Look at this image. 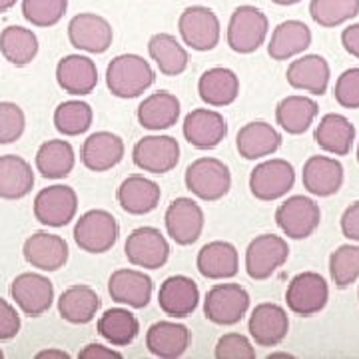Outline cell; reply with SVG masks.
Instances as JSON below:
<instances>
[{"instance_id":"6da1fadb","label":"cell","mask_w":359,"mask_h":359,"mask_svg":"<svg viewBox=\"0 0 359 359\" xmlns=\"http://www.w3.org/2000/svg\"><path fill=\"white\" fill-rule=\"evenodd\" d=\"M154 68L138 54H120L106 68V86L116 98H138L154 84Z\"/></svg>"},{"instance_id":"7a4b0ae2","label":"cell","mask_w":359,"mask_h":359,"mask_svg":"<svg viewBox=\"0 0 359 359\" xmlns=\"http://www.w3.org/2000/svg\"><path fill=\"white\" fill-rule=\"evenodd\" d=\"M186 188L204 202H218L231 188L230 168L218 158H198L184 174Z\"/></svg>"},{"instance_id":"3957f363","label":"cell","mask_w":359,"mask_h":359,"mask_svg":"<svg viewBox=\"0 0 359 359\" xmlns=\"http://www.w3.org/2000/svg\"><path fill=\"white\" fill-rule=\"evenodd\" d=\"M268 30V16L252 4H242L230 16L226 34L228 46L238 54H252L266 42Z\"/></svg>"},{"instance_id":"277c9868","label":"cell","mask_w":359,"mask_h":359,"mask_svg":"<svg viewBox=\"0 0 359 359\" xmlns=\"http://www.w3.org/2000/svg\"><path fill=\"white\" fill-rule=\"evenodd\" d=\"M74 242L86 254H106L112 250L120 236V226L106 210H88L76 219Z\"/></svg>"},{"instance_id":"5b68a950","label":"cell","mask_w":359,"mask_h":359,"mask_svg":"<svg viewBox=\"0 0 359 359\" xmlns=\"http://www.w3.org/2000/svg\"><path fill=\"white\" fill-rule=\"evenodd\" d=\"M250 309V294L240 283H216L208 290L204 316L216 325H236Z\"/></svg>"},{"instance_id":"8992f818","label":"cell","mask_w":359,"mask_h":359,"mask_svg":"<svg viewBox=\"0 0 359 359\" xmlns=\"http://www.w3.org/2000/svg\"><path fill=\"white\" fill-rule=\"evenodd\" d=\"M34 218L46 228H65L76 218L78 194L65 184L42 188L34 198Z\"/></svg>"},{"instance_id":"52a82bcc","label":"cell","mask_w":359,"mask_h":359,"mask_svg":"<svg viewBox=\"0 0 359 359\" xmlns=\"http://www.w3.org/2000/svg\"><path fill=\"white\" fill-rule=\"evenodd\" d=\"M180 36L192 50H214L219 44L222 26L216 13L208 6H190L180 14Z\"/></svg>"},{"instance_id":"ba28073f","label":"cell","mask_w":359,"mask_h":359,"mask_svg":"<svg viewBox=\"0 0 359 359\" xmlns=\"http://www.w3.org/2000/svg\"><path fill=\"white\" fill-rule=\"evenodd\" d=\"M294 166L282 158L266 160L257 164L250 174V192L262 202H273L287 196V192L294 188Z\"/></svg>"},{"instance_id":"9c48e42d","label":"cell","mask_w":359,"mask_h":359,"mask_svg":"<svg viewBox=\"0 0 359 359\" xmlns=\"http://www.w3.org/2000/svg\"><path fill=\"white\" fill-rule=\"evenodd\" d=\"M290 257V245L287 242L273 236V233H262L254 238L248 250H245V271L252 280L264 282L271 278V273Z\"/></svg>"},{"instance_id":"30bf717a","label":"cell","mask_w":359,"mask_h":359,"mask_svg":"<svg viewBox=\"0 0 359 359\" xmlns=\"http://www.w3.org/2000/svg\"><path fill=\"white\" fill-rule=\"evenodd\" d=\"M124 254L136 268L160 269L166 266L170 257V244L158 228L142 226L130 231L124 244Z\"/></svg>"},{"instance_id":"8fae6325","label":"cell","mask_w":359,"mask_h":359,"mask_svg":"<svg viewBox=\"0 0 359 359\" xmlns=\"http://www.w3.org/2000/svg\"><path fill=\"white\" fill-rule=\"evenodd\" d=\"M330 299V287L323 276L316 271H304L297 273L294 280L290 282L285 290V304L290 311L295 316L309 318L320 313L321 309L327 306Z\"/></svg>"},{"instance_id":"7c38bea8","label":"cell","mask_w":359,"mask_h":359,"mask_svg":"<svg viewBox=\"0 0 359 359\" xmlns=\"http://www.w3.org/2000/svg\"><path fill=\"white\" fill-rule=\"evenodd\" d=\"M321 222V210L311 198L292 196L276 210L278 228L292 240H306L318 230Z\"/></svg>"},{"instance_id":"4fadbf2b","label":"cell","mask_w":359,"mask_h":359,"mask_svg":"<svg viewBox=\"0 0 359 359\" xmlns=\"http://www.w3.org/2000/svg\"><path fill=\"white\" fill-rule=\"evenodd\" d=\"M11 297L25 316L40 318L54 304V285L42 273L25 271L11 283Z\"/></svg>"},{"instance_id":"5bb4252c","label":"cell","mask_w":359,"mask_h":359,"mask_svg":"<svg viewBox=\"0 0 359 359\" xmlns=\"http://www.w3.org/2000/svg\"><path fill=\"white\" fill-rule=\"evenodd\" d=\"M68 40L76 50L104 54L112 46V25L96 13H80L68 22Z\"/></svg>"},{"instance_id":"9a60e30c","label":"cell","mask_w":359,"mask_h":359,"mask_svg":"<svg viewBox=\"0 0 359 359\" xmlns=\"http://www.w3.org/2000/svg\"><path fill=\"white\" fill-rule=\"evenodd\" d=\"M134 164L150 174H168L180 162V144L172 136H144L132 150Z\"/></svg>"},{"instance_id":"2e32d148","label":"cell","mask_w":359,"mask_h":359,"mask_svg":"<svg viewBox=\"0 0 359 359\" xmlns=\"http://www.w3.org/2000/svg\"><path fill=\"white\" fill-rule=\"evenodd\" d=\"M168 236L178 245H192L204 231V210L192 198H176L168 205L166 216Z\"/></svg>"},{"instance_id":"e0dca14e","label":"cell","mask_w":359,"mask_h":359,"mask_svg":"<svg viewBox=\"0 0 359 359\" xmlns=\"http://www.w3.org/2000/svg\"><path fill=\"white\" fill-rule=\"evenodd\" d=\"M184 138L198 150H214L228 136V122L218 110L196 108L184 118Z\"/></svg>"},{"instance_id":"ac0fdd59","label":"cell","mask_w":359,"mask_h":359,"mask_svg":"<svg viewBox=\"0 0 359 359\" xmlns=\"http://www.w3.org/2000/svg\"><path fill=\"white\" fill-rule=\"evenodd\" d=\"M22 256L26 264L40 271H58L66 266L70 250L65 238L48 231H36L22 245Z\"/></svg>"},{"instance_id":"d6986e66","label":"cell","mask_w":359,"mask_h":359,"mask_svg":"<svg viewBox=\"0 0 359 359\" xmlns=\"http://www.w3.org/2000/svg\"><path fill=\"white\" fill-rule=\"evenodd\" d=\"M198 304H200L198 283L188 276H170L160 285L158 306L166 316L174 318V320L192 316Z\"/></svg>"},{"instance_id":"ffe728a7","label":"cell","mask_w":359,"mask_h":359,"mask_svg":"<svg viewBox=\"0 0 359 359\" xmlns=\"http://www.w3.org/2000/svg\"><path fill=\"white\" fill-rule=\"evenodd\" d=\"M108 294L116 304L144 309L152 299V280L140 269H116L108 280Z\"/></svg>"},{"instance_id":"44dd1931","label":"cell","mask_w":359,"mask_h":359,"mask_svg":"<svg viewBox=\"0 0 359 359\" xmlns=\"http://www.w3.org/2000/svg\"><path fill=\"white\" fill-rule=\"evenodd\" d=\"M124 152H126V146L120 136H116L108 130H100V132L90 134L84 140L82 150H80V160L90 172H108L122 162Z\"/></svg>"},{"instance_id":"7402d4cb","label":"cell","mask_w":359,"mask_h":359,"mask_svg":"<svg viewBox=\"0 0 359 359\" xmlns=\"http://www.w3.org/2000/svg\"><path fill=\"white\" fill-rule=\"evenodd\" d=\"M248 332L257 346H280L290 332V320L285 309L278 304H259L250 316Z\"/></svg>"},{"instance_id":"603a6c76","label":"cell","mask_w":359,"mask_h":359,"mask_svg":"<svg viewBox=\"0 0 359 359\" xmlns=\"http://www.w3.org/2000/svg\"><path fill=\"white\" fill-rule=\"evenodd\" d=\"M56 82L70 96H88L98 86L96 62L82 54H68L56 65Z\"/></svg>"},{"instance_id":"cb8c5ba5","label":"cell","mask_w":359,"mask_h":359,"mask_svg":"<svg viewBox=\"0 0 359 359\" xmlns=\"http://www.w3.org/2000/svg\"><path fill=\"white\" fill-rule=\"evenodd\" d=\"M302 182L309 194L330 198L339 192L344 184V166L339 160L330 156H311L304 164Z\"/></svg>"},{"instance_id":"d4e9b609","label":"cell","mask_w":359,"mask_h":359,"mask_svg":"<svg viewBox=\"0 0 359 359\" xmlns=\"http://www.w3.org/2000/svg\"><path fill=\"white\" fill-rule=\"evenodd\" d=\"M118 204L120 208L130 214V216H146L150 212H154L160 198H162V190L156 184L154 180L144 178L140 174L128 176L120 184L118 188Z\"/></svg>"},{"instance_id":"484cf974","label":"cell","mask_w":359,"mask_h":359,"mask_svg":"<svg viewBox=\"0 0 359 359\" xmlns=\"http://www.w3.org/2000/svg\"><path fill=\"white\" fill-rule=\"evenodd\" d=\"M192 334L184 323L176 321H156L146 332L148 351L162 359H176L190 347Z\"/></svg>"},{"instance_id":"4316f807","label":"cell","mask_w":359,"mask_h":359,"mask_svg":"<svg viewBox=\"0 0 359 359\" xmlns=\"http://www.w3.org/2000/svg\"><path fill=\"white\" fill-rule=\"evenodd\" d=\"M330 65L320 54H306L287 66V84L295 90H304L313 96H323L330 84Z\"/></svg>"},{"instance_id":"83f0119b","label":"cell","mask_w":359,"mask_h":359,"mask_svg":"<svg viewBox=\"0 0 359 359\" xmlns=\"http://www.w3.org/2000/svg\"><path fill=\"white\" fill-rule=\"evenodd\" d=\"M196 266L205 280H230L240 269L238 250L224 240L210 242L198 252Z\"/></svg>"},{"instance_id":"f1b7e54d","label":"cell","mask_w":359,"mask_h":359,"mask_svg":"<svg viewBox=\"0 0 359 359\" xmlns=\"http://www.w3.org/2000/svg\"><path fill=\"white\" fill-rule=\"evenodd\" d=\"M198 92L202 102L212 108H224L238 100L240 96V78L236 72L224 66L205 70L198 82Z\"/></svg>"},{"instance_id":"f546056e","label":"cell","mask_w":359,"mask_h":359,"mask_svg":"<svg viewBox=\"0 0 359 359\" xmlns=\"http://www.w3.org/2000/svg\"><path fill=\"white\" fill-rule=\"evenodd\" d=\"M282 146V134L268 122H248L236 136V148L245 160H259L276 154Z\"/></svg>"},{"instance_id":"4dcf8cb0","label":"cell","mask_w":359,"mask_h":359,"mask_svg":"<svg viewBox=\"0 0 359 359\" xmlns=\"http://www.w3.org/2000/svg\"><path fill=\"white\" fill-rule=\"evenodd\" d=\"M136 118L142 128L160 132L172 128L180 118V100L166 90L146 96L136 110Z\"/></svg>"},{"instance_id":"1f68e13d","label":"cell","mask_w":359,"mask_h":359,"mask_svg":"<svg viewBox=\"0 0 359 359\" xmlns=\"http://www.w3.org/2000/svg\"><path fill=\"white\" fill-rule=\"evenodd\" d=\"M100 309L98 294L84 283H76L66 287L58 297V313L60 318L74 325H84L96 318Z\"/></svg>"},{"instance_id":"d6a6232c","label":"cell","mask_w":359,"mask_h":359,"mask_svg":"<svg viewBox=\"0 0 359 359\" xmlns=\"http://www.w3.org/2000/svg\"><path fill=\"white\" fill-rule=\"evenodd\" d=\"M311 46V30L302 20H285L271 32L268 54L271 60H290Z\"/></svg>"},{"instance_id":"836d02e7","label":"cell","mask_w":359,"mask_h":359,"mask_svg":"<svg viewBox=\"0 0 359 359\" xmlns=\"http://www.w3.org/2000/svg\"><path fill=\"white\" fill-rule=\"evenodd\" d=\"M34 188V172L22 156H0V198L22 200Z\"/></svg>"},{"instance_id":"e575fe53","label":"cell","mask_w":359,"mask_h":359,"mask_svg":"<svg viewBox=\"0 0 359 359\" xmlns=\"http://www.w3.org/2000/svg\"><path fill=\"white\" fill-rule=\"evenodd\" d=\"M313 140L323 152L347 156L355 140V126L341 114H325L313 132Z\"/></svg>"},{"instance_id":"d590c367","label":"cell","mask_w":359,"mask_h":359,"mask_svg":"<svg viewBox=\"0 0 359 359\" xmlns=\"http://www.w3.org/2000/svg\"><path fill=\"white\" fill-rule=\"evenodd\" d=\"M34 166L40 176L46 180L66 178L76 166V154L72 144L66 140L44 142L36 152Z\"/></svg>"},{"instance_id":"8d00e7d4","label":"cell","mask_w":359,"mask_h":359,"mask_svg":"<svg viewBox=\"0 0 359 359\" xmlns=\"http://www.w3.org/2000/svg\"><path fill=\"white\" fill-rule=\"evenodd\" d=\"M148 54L164 76H180L188 68V50L180 44L174 34L158 32L148 40Z\"/></svg>"},{"instance_id":"74e56055","label":"cell","mask_w":359,"mask_h":359,"mask_svg":"<svg viewBox=\"0 0 359 359\" xmlns=\"http://www.w3.org/2000/svg\"><path fill=\"white\" fill-rule=\"evenodd\" d=\"M320 106L308 96H287L276 108V122L280 128L292 136L304 134L313 124Z\"/></svg>"},{"instance_id":"f35d334b","label":"cell","mask_w":359,"mask_h":359,"mask_svg":"<svg viewBox=\"0 0 359 359\" xmlns=\"http://www.w3.org/2000/svg\"><path fill=\"white\" fill-rule=\"evenodd\" d=\"M0 54L13 66H28L39 54V39L30 28L6 26L0 32Z\"/></svg>"},{"instance_id":"ab89813d","label":"cell","mask_w":359,"mask_h":359,"mask_svg":"<svg viewBox=\"0 0 359 359\" xmlns=\"http://www.w3.org/2000/svg\"><path fill=\"white\" fill-rule=\"evenodd\" d=\"M96 327L98 334L114 347L130 346L140 334V321L126 308L106 309Z\"/></svg>"},{"instance_id":"60d3db41","label":"cell","mask_w":359,"mask_h":359,"mask_svg":"<svg viewBox=\"0 0 359 359\" xmlns=\"http://www.w3.org/2000/svg\"><path fill=\"white\" fill-rule=\"evenodd\" d=\"M92 120H94L92 106L82 100H66L58 104V108L54 110V128L68 138L88 132Z\"/></svg>"},{"instance_id":"b9f144b4","label":"cell","mask_w":359,"mask_h":359,"mask_svg":"<svg viewBox=\"0 0 359 359\" xmlns=\"http://www.w3.org/2000/svg\"><path fill=\"white\" fill-rule=\"evenodd\" d=\"M309 14L321 28H335L359 14V0H311Z\"/></svg>"},{"instance_id":"7bdbcfd3","label":"cell","mask_w":359,"mask_h":359,"mask_svg":"<svg viewBox=\"0 0 359 359\" xmlns=\"http://www.w3.org/2000/svg\"><path fill=\"white\" fill-rule=\"evenodd\" d=\"M330 276L335 287L346 290L359 278V245H339L330 256Z\"/></svg>"},{"instance_id":"ee69618b","label":"cell","mask_w":359,"mask_h":359,"mask_svg":"<svg viewBox=\"0 0 359 359\" xmlns=\"http://www.w3.org/2000/svg\"><path fill=\"white\" fill-rule=\"evenodd\" d=\"M68 0H22V16L36 28H50L65 18Z\"/></svg>"},{"instance_id":"f6af8a7d","label":"cell","mask_w":359,"mask_h":359,"mask_svg":"<svg viewBox=\"0 0 359 359\" xmlns=\"http://www.w3.org/2000/svg\"><path fill=\"white\" fill-rule=\"evenodd\" d=\"M25 128V110L14 102H0V144H13L20 140Z\"/></svg>"},{"instance_id":"bcb514c9","label":"cell","mask_w":359,"mask_h":359,"mask_svg":"<svg viewBox=\"0 0 359 359\" xmlns=\"http://www.w3.org/2000/svg\"><path fill=\"white\" fill-rule=\"evenodd\" d=\"M214 355L218 359H254L256 347L250 341V337L242 334L222 335L216 344Z\"/></svg>"},{"instance_id":"7dc6e473","label":"cell","mask_w":359,"mask_h":359,"mask_svg":"<svg viewBox=\"0 0 359 359\" xmlns=\"http://www.w3.org/2000/svg\"><path fill=\"white\" fill-rule=\"evenodd\" d=\"M335 102L347 110L359 108V68H349L337 78L334 88Z\"/></svg>"},{"instance_id":"c3c4849f","label":"cell","mask_w":359,"mask_h":359,"mask_svg":"<svg viewBox=\"0 0 359 359\" xmlns=\"http://www.w3.org/2000/svg\"><path fill=\"white\" fill-rule=\"evenodd\" d=\"M20 332V316L11 302L0 297V341L14 339Z\"/></svg>"},{"instance_id":"681fc988","label":"cell","mask_w":359,"mask_h":359,"mask_svg":"<svg viewBox=\"0 0 359 359\" xmlns=\"http://www.w3.org/2000/svg\"><path fill=\"white\" fill-rule=\"evenodd\" d=\"M341 231L347 240L359 242V200L346 208V212L341 214Z\"/></svg>"},{"instance_id":"f907efd6","label":"cell","mask_w":359,"mask_h":359,"mask_svg":"<svg viewBox=\"0 0 359 359\" xmlns=\"http://www.w3.org/2000/svg\"><path fill=\"white\" fill-rule=\"evenodd\" d=\"M78 359H122V353L102 344H88L78 351Z\"/></svg>"},{"instance_id":"816d5d0a","label":"cell","mask_w":359,"mask_h":359,"mask_svg":"<svg viewBox=\"0 0 359 359\" xmlns=\"http://www.w3.org/2000/svg\"><path fill=\"white\" fill-rule=\"evenodd\" d=\"M341 44H344L347 54H351L353 58L359 60V22L358 25H351L344 28V32H341Z\"/></svg>"},{"instance_id":"f5cc1de1","label":"cell","mask_w":359,"mask_h":359,"mask_svg":"<svg viewBox=\"0 0 359 359\" xmlns=\"http://www.w3.org/2000/svg\"><path fill=\"white\" fill-rule=\"evenodd\" d=\"M36 358L39 359H68V351L65 349H56V347H50V349H42L36 353Z\"/></svg>"},{"instance_id":"db71d44e","label":"cell","mask_w":359,"mask_h":359,"mask_svg":"<svg viewBox=\"0 0 359 359\" xmlns=\"http://www.w3.org/2000/svg\"><path fill=\"white\" fill-rule=\"evenodd\" d=\"M14 4H16V0H0V14L11 11Z\"/></svg>"},{"instance_id":"11a10c76","label":"cell","mask_w":359,"mask_h":359,"mask_svg":"<svg viewBox=\"0 0 359 359\" xmlns=\"http://www.w3.org/2000/svg\"><path fill=\"white\" fill-rule=\"evenodd\" d=\"M273 4H280V6H292V4H297L302 0H271Z\"/></svg>"},{"instance_id":"9f6ffc18","label":"cell","mask_w":359,"mask_h":359,"mask_svg":"<svg viewBox=\"0 0 359 359\" xmlns=\"http://www.w3.org/2000/svg\"><path fill=\"white\" fill-rule=\"evenodd\" d=\"M276 358H294L292 353H285V351H278V353H269L268 359H276Z\"/></svg>"},{"instance_id":"6f0895ef","label":"cell","mask_w":359,"mask_h":359,"mask_svg":"<svg viewBox=\"0 0 359 359\" xmlns=\"http://www.w3.org/2000/svg\"><path fill=\"white\" fill-rule=\"evenodd\" d=\"M4 358V351H2V349H0V359Z\"/></svg>"},{"instance_id":"680465c9","label":"cell","mask_w":359,"mask_h":359,"mask_svg":"<svg viewBox=\"0 0 359 359\" xmlns=\"http://www.w3.org/2000/svg\"><path fill=\"white\" fill-rule=\"evenodd\" d=\"M358 162H359V144H358Z\"/></svg>"},{"instance_id":"91938a15","label":"cell","mask_w":359,"mask_h":359,"mask_svg":"<svg viewBox=\"0 0 359 359\" xmlns=\"http://www.w3.org/2000/svg\"><path fill=\"white\" fill-rule=\"evenodd\" d=\"M358 297H359V292H358Z\"/></svg>"}]
</instances>
